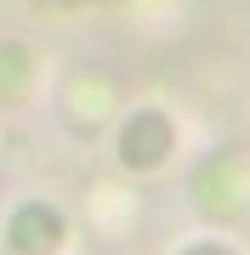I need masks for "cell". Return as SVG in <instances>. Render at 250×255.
Wrapping results in <instances>:
<instances>
[{
    "mask_svg": "<svg viewBox=\"0 0 250 255\" xmlns=\"http://www.w3.org/2000/svg\"><path fill=\"white\" fill-rule=\"evenodd\" d=\"M176 147V119L159 114V108H142L131 114L120 125V136H114V153H120V164H131V170H154V164H165Z\"/></svg>",
    "mask_w": 250,
    "mask_h": 255,
    "instance_id": "6da1fadb",
    "label": "cell"
},
{
    "mask_svg": "<svg viewBox=\"0 0 250 255\" xmlns=\"http://www.w3.org/2000/svg\"><path fill=\"white\" fill-rule=\"evenodd\" d=\"M6 250L11 255H57L63 250V216L51 204H40V199L17 204L11 221H6Z\"/></svg>",
    "mask_w": 250,
    "mask_h": 255,
    "instance_id": "7a4b0ae2",
    "label": "cell"
},
{
    "mask_svg": "<svg viewBox=\"0 0 250 255\" xmlns=\"http://www.w3.org/2000/svg\"><path fill=\"white\" fill-rule=\"evenodd\" d=\"M28 80H34V57L23 46H0V102H11Z\"/></svg>",
    "mask_w": 250,
    "mask_h": 255,
    "instance_id": "3957f363",
    "label": "cell"
},
{
    "mask_svg": "<svg viewBox=\"0 0 250 255\" xmlns=\"http://www.w3.org/2000/svg\"><path fill=\"white\" fill-rule=\"evenodd\" d=\"M182 255H239V250H233L228 238H199V244H188Z\"/></svg>",
    "mask_w": 250,
    "mask_h": 255,
    "instance_id": "277c9868",
    "label": "cell"
}]
</instances>
